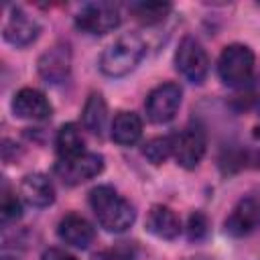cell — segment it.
I'll return each mask as SVG.
<instances>
[{
    "label": "cell",
    "mask_w": 260,
    "mask_h": 260,
    "mask_svg": "<svg viewBox=\"0 0 260 260\" xmlns=\"http://www.w3.org/2000/svg\"><path fill=\"white\" fill-rule=\"evenodd\" d=\"M260 225V201L246 197L242 201L236 203V207L232 209V213L228 215L223 228L230 236L234 238H242L252 234L256 228Z\"/></svg>",
    "instance_id": "7c38bea8"
},
{
    "label": "cell",
    "mask_w": 260,
    "mask_h": 260,
    "mask_svg": "<svg viewBox=\"0 0 260 260\" xmlns=\"http://www.w3.org/2000/svg\"><path fill=\"white\" fill-rule=\"evenodd\" d=\"M39 32H41V24L30 14H26L20 6H10L8 8V18L2 26V35L10 45L28 47L30 43L37 41Z\"/></svg>",
    "instance_id": "9c48e42d"
},
{
    "label": "cell",
    "mask_w": 260,
    "mask_h": 260,
    "mask_svg": "<svg viewBox=\"0 0 260 260\" xmlns=\"http://www.w3.org/2000/svg\"><path fill=\"white\" fill-rule=\"evenodd\" d=\"M81 120H83L85 130L102 136V132L106 128V120H108V106H106L102 93H91L87 98L83 112H81Z\"/></svg>",
    "instance_id": "e0dca14e"
},
{
    "label": "cell",
    "mask_w": 260,
    "mask_h": 260,
    "mask_svg": "<svg viewBox=\"0 0 260 260\" xmlns=\"http://www.w3.org/2000/svg\"><path fill=\"white\" fill-rule=\"evenodd\" d=\"M181 95H183V91H181L179 83L169 81V83L156 85L148 93V98L144 102V110H146L148 120L154 122V124H167V122H171L177 116V112H179Z\"/></svg>",
    "instance_id": "8992f818"
},
{
    "label": "cell",
    "mask_w": 260,
    "mask_h": 260,
    "mask_svg": "<svg viewBox=\"0 0 260 260\" xmlns=\"http://www.w3.org/2000/svg\"><path fill=\"white\" fill-rule=\"evenodd\" d=\"M57 234H59V238L65 244H69L73 248H79V250L89 248V244L95 238L93 225L83 215H77V213L63 215L61 221H59V225H57Z\"/></svg>",
    "instance_id": "4fadbf2b"
},
{
    "label": "cell",
    "mask_w": 260,
    "mask_h": 260,
    "mask_svg": "<svg viewBox=\"0 0 260 260\" xmlns=\"http://www.w3.org/2000/svg\"><path fill=\"white\" fill-rule=\"evenodd\" d=\"M2 260H10V258H2Z\"/></svg>",
    "instance_id": "4316f807"
},
{
    "label": "cell",
    "mask_w": 260,
    "mask_h": 260,
    "mask_svg": "<svg viewBox=\"0 0 260 260\" xmlns=\"http://www.w3.org/2000/svg\"><path fill=\"white\" fill-rule=\"evenodd\" d=\"M142 154L152 165H162L169 156H173V138L171 136H156L148 140L142 148Z\"/></svg>",
    "instance_id": "ffe728a7"
},
{
    "label": "cell",
    "mask_w": 260,
    "mask_h": 260,
    "mask_svg": "<svg viewBox=\"0 0 260 260\" xmlns=\"http://www.w3.org/2000/svg\"><path fill=\"white\" fill-rule=\"evenodd\" d=\"M55 146L61 158H71V156H79L85 152V140L81 136V130L75 124H63L59 128Z\"/></svg>",
    "instance_id": "ac0fdd59"
},
{
    "label": "cell",
    "mask_w": 260,
    "mask_h": 260,
    "mask_svg": "<svg viewBox=\"0 0 260 260\" xmlns=\"http://www.w3.org/2000/svg\"><path fill=\"white\" fill-rule=\"evenodd\" d=\"M146 230L162 240H175L181 234V219L177 213L167 205H154L150 207L146 215Z\"/></svg>",
    "instance_id": "9a60e30c"
},
{
    "label": "cell",
    "mask_w": 260,
    "mask_h": 260,
    "mask_svg": "<svg viewBox=\"0 0 260 260\" xmlns=\"http://www.w3.org/2000/svg\"><path fill=\"white\" fill-rule=\"evenodd\" d=\"M120 8L112 2H87L75 14V26L87 35H108L120 26Z\"/></svg>",
    "instance_id": "277c9868"
},
{
    "label": "cell",
    "mask_w": 260,
    "mask_h": 260,
    "mask_svg": "<svg viewBox=\"0 0 260 260\" xmlns=\"http://www.w3.org/2000/svg\"><path fill=\"white\" fill-rule=\"evenodd\" d=\"M41 260H77L73 254H69L67 250L61 248H47L41 254Z\"/></svg>",
    "instance_id": "603a6c76"
},
{
    "label": "cell",
    "mask_w": 260,
    "mask_h": 260,
    "mask_svg": "<svg viewBox=\"0 0 260 260\" xmlns=\"http://www.w3.org/2000/svg\"><path fill=\"white\" fill-rule=\"evenodd\" d=\"M189 260H207V258H189Z\"/></svg>",
    "instance_id": "d4e9b609"
},
{
    "label": "cell",
    "mask_w": 260,
    "mask_h": 260,
    "mask_svg": "<svg viewBox=\"0 0 260 260\" xmlns=\"http://www.w3.org/2000/svg\"><path fill=\"white\" fill-rule=\"evenodd\" d=\"M258 167H260V156H258Z\"/></svg>",
    "instance_id": "484cf974"
},
{
    "label": "cell",
    "mask_w": 260,
    "mask_h": 260,
    "mask_svg": "<svg viewBox=\"0 0 260 260\" xmlns=\"http://www.w3.org/2000/svg\"><path fill=\"white\" fill-rule=\"evenodd\" d=\"M144 53H146L144 39L136 32H124L102 53L100 69L110 77H122L142 61Z\"/></svg>",
    "instance_id": "7a4b0ae2"
},
{
    "label": "cell",
    "mask_w": 260,
    "mask_h": 260,
    "mask_svg": "<svg viewBox=\"0 0 260 260\" xmlns=\"http://www.w3.org/2000/svg\"><path fill=\"white\" fill-rule=\"evenodd\" d=\"M20 213H22L20 199H18L10 189L4 187V191H2V201H0V215H2V221H4V223L14 221V219L20 217Z\"/></svg>",
    "instance_id": "44dd1931"
},
{
    "label": "cell",
    "mask_w": 260,
    "mask_h": 260,
    "mask_svg": "<svg viewBox=\"0 0 260 260\" xmlns=\"http://www.w3.org/2000/svg\"><path fill=\"white\" fill-rule=\"evenodd\" d=\"M177 71L191 83H203L209 71V57L195 37H183L175 53Z\"/></svg>",
    "instance_id": "5b68a950"
},
{
    "label": "cell",
    "mask_w": 260,
    "mask_h": 260,
    "mask_svg": "<svg viewBox=\"0 0 260 260\" xmlns=\"http://www.w3.org/2000/svg\"><path fill=\"white\" fill-rule=\"evenodd\" d=\"M207 217L201 213V211H193L189 215V221H187V238L191 242H197V240H203L207 236Z\"/></svg>",
    "instance_id": "7402d4cb"
},
{
    "label": "cell",
    "mask_w": 260,
    "mask_h": 260,
    "mask_svg": "<svg viewBox=\"0 0 260 260\" xmlns=\"http://www.w3.org/2000/svg\"><path fill=\"white\" fill-rule=\"evenodd\" d=\"M254 136H256V138H260V124L256 126V130H254Z\"/></svg>",
    "instance_id": "cb8c5ba5"
},
{
    "label": "cell",
    "mask_w": 260,
    "mask_h": 260,
    "mask_svg": "<svg viewBox=\"0 0 260 260\" xmlns=\"http://www.w3.org/2000/svg\"><path fill=\"white\" fill-rule=\"evenodd\" d=\"M20 197L32 205V207H47L55 201V187L51 183V179L43 173H30L22 179L20 189H18Z\"/></svg>",
    "instance_id": "5bb4252c"
},
{
    "label": "cell",
    "mask_w": 260,
    "mask_h": 260,
    "mask_svg": "<svg viewBox=\"0 0 260 260\" xmlns=\"http://www.w3.org/2000/svg\"><path fill=\"white\" fill-rule=\"evenodd\" d=\"M171 138H173V156L177 165L183 169H195L201 162L207 146L203 130L197 126H187L177 134H173Z\"/></svg>",
    "instance_id": "ba28073f"
},
{
    "label": "cell",
    "mask_w": 260,
    "mask_h": 260,
    "mask_svg": "<svg viewBox=\"0 0 260 260\" xmlns=\"http://www.w3.org/2000/svg\"><path fill=\"white\" fill-rule=\"evenodd\" d=\"M142 136V120L134 112H118L112 122V140L120 146L136 144Z\"/></svg>",
    "instance_id": "2e32d148"
},
{
    "label": "cell",
    "mask_w": 260,
    "mask_h": 260,
    "mask_svg": "<svg viewBox=\"0 0 260 260\" xmlns=\"http://www.w3.org/2000/svg\"><path fill=\"white\" fill-rule=\"evenodd\" d=\"M171 4L169 2H136V4H130V12L134 14V18L146 26L150 24H158L162 22L169 12H171Z\"/></svg>",
    "instance_id": "d6986e66"
},
{
    "label": "cell",
    "mask_w": 260,
    "mask_h": 260,
    "mask_svg": "<svg viewBox=\"0 0 260 260\" xmlns=\"http://www.w3.org/2000/svg\"><path fill=\"white\" fill-rule=\"evenodd\" d=\"M12 112L16 118L39 122V120H47L53 114V106L43 91L35 87H22L12 98Z\"/></svg>",
    "instance_id": "8fae6325"
},
{
    "label": "cell",
    "mask_w": 260,
    "mask_h": 260,
    "mask_svg": "<svg viewBox=\"0 0 260 260\" xmlns=\"http://www.w3.org/2000/svg\"><path fill=\"white\" fill-rule=\"evenodd\" d=\"M217 73L221 81L230 87H240L252 79L254 73V53L248 45H228L223 47L219 61H217Z\"/></svg>",
    "instance_id": "3957f363"
},
{
    "label": "cell",
    "mask_w": 260,
    "mask_h": 260,
    "mask_svg": "<svg viewBox=\"0 0 260 260\" xmlns=\"http://www.w3.org/2000/svg\"><path fill=\"white\" fill-rule=\"evenodd\" d=\"M39 75L47 83H61L69 77L71 71V49L67 43H55L51 49H47L37 63Z\"/></svg>",
    "instance_id": "30bf717a"
},
{
    "label": "cell",
    "mask_w": 260,
    "mask_h": 260,
    "mask_svg": "<svg viewBox=\"0 0 260 260\" xmlns=\"http://www.w3.org/2000/svg\"><path fill=\"white\" fill-rule=\"evenodd\" d=\"M102 171H104V156L98 152H83L79 156L61 158L55 165L57 177L65 185H71V187L98 177Z\"/></svg>",
    "instance_id": "52a82bcc"
},
{
    "label": "cell",
    "mask_w": 260,
    "mask_h": 260,
    "mask_svg": "<svg viewBox=\"0 0 260 260\" xmlns=\"http://www.w3.org/2000/svg\"><path fill=\"white\" fill-rule=\"evenodd\" d=\"M89 207L98 223L112 234L126 232L136 219V211L130 201L110 185H98L89 191Z\"/></svg>",
    "instance_id": "6da1fadb"
}]
</instances>
